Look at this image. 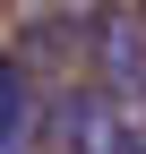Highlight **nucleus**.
I'll return each instance as SVG.
<instances>
[{
	"instance_id": "3",
	"label": "nucleus",
	"mask_w": 146,
	"mask_h": 154,
	"mask_svg": "<svg viewBox=\"0 0 146 154\" xmlns=\"http://www.w3.org/2000/svg\"><path fill=\"white\" fill-rule=\"evenodd\" d=\"M112 154H146V128L129 120V128H120V146H112Z\"/></svg>"
},
{
	"instance_id": "1",
	"label": "nucleus",
	"mask_w": 146,
	"mask_h": 154,
	"mask_svg": "<svg viewBox=\"0 0 146 154\" xmlns=\"http://www.w3.org/2000/svg\"><path fill=\"white\" fill-rule=\"evenodd\" d=\"M26 137H34V86L17 60H0V154H26Z\"/></svg>"
},
{
	"instance_id": "2",
	"label": "nucleus",
	"mask_w": 146,
	"mask_h": 154,
	"mask_svg": "<svg viewBox=\"0 0 146 154\" xmlns=\"http://www.w3.org/2000/svg\"><path fill=\"white\" fill-rule=\"evenodd\" d=\"M103 60H112L120 86H146V34L129 26V17H103Z\"/></svg>"
}]
</instances>
